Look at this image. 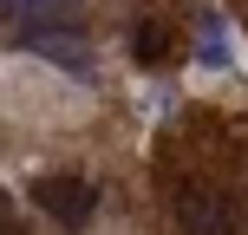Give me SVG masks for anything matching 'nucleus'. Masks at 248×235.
Masks as SVG:
<instances>
[{
    "instance_id": "20e7f679",
    "label": "nucleus",
    "mask_w": 248,
    "mask_h": 235,
    "mask_svg": "<svg viewBox=\"0 0 248 235\" xmlns=\"http://www.w3.org/2000/svg\"><path fill=\"white\" fill-rule=\"evenodd\" d=\"M0 13L20 33H65V26H78V0H0Z\"/></svg>"
},
{
    "instance_id": "39448f33",
    "label": "nucleus",
    "mask_w": 248,
    "mask_h": 235,
    "mask_svg": "<svg viewBox=\"0 0 248 235\" xmlns=\"http://www.w3.org/2000/svg\"><path fill=\"white\" fill-rule=\"evenodd\" d=\"M144 111H150V118L176 111V92H170V85H150V92H144Z\"/></svg>"
},
{
    "instance_id": "f257e3e1",
    "label": "nucleus",
    "mask_w": 248,
    "mask_h": 235,
    "mask_svg": "<svg viewBox=\"0 0 248 235\" xmlns=\"http://www.w3.org/2000/svg\"><path fill=\"white\" fill-rule=\"evenodd\" d=\"M33 203L46 216H59V222H92L98 189H92L85 176H39V183H33Z\"/></svg>"
},
{
    "instance_id": "f03ea898",
    "label": "nucleus",
    "mask_w": 248,
    "mask_h": 235,
    "mask_svg": "<svg viewBox=\"0 0 248 235\" xmlns=\"http://www.w3.org/2000/svg\"><path fill=\"white\" fill-rule=\"evenodd\" d=\"M176 222H183V235H235V209L216 189H183L176 196Z\"/></svg>"
},
{
    "instance_id": "7ed1b4c3",
    "label": "nucleus",
    "mask_w": 248,
    "mask_h": 235,
    "mask_svg": "<svg viewBox=\"0 0 248 235\" xmlns=\"http://www.w3.org/2000/svg\"><path fill=\"white\" fill-rule=\"evenodd\" d=\"M196 72H235V33H229V20L216 7L196 13Z\"/></svg>"
}]
</instances>
